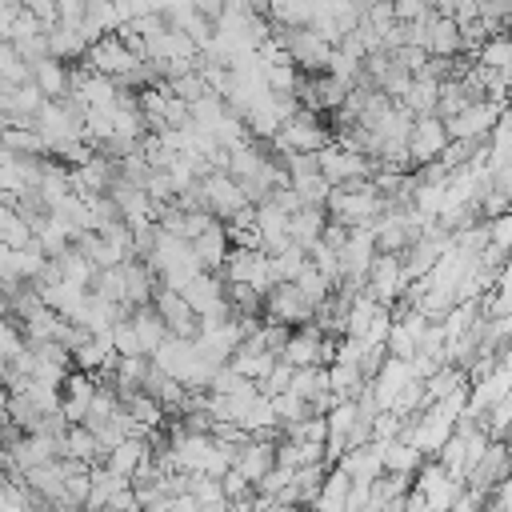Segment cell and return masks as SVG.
<instances>
[{"label": "cell", "instance_id": "10", "mask_svg": "<svg viewBox=\"0 0 512 512\" xmlns=\"http://www.w3.org/2000/svg\"><path fill=\"white\" fill-rule=\"evenodd\" d=\"M32 84L40 88L44 100H64L72 92V68L56 56H40L32 60Z\"/></svg>", "mask_w": 512, "mask_h": 512}, {"label": "cell", "instance_id": "20", "mask_svg": "<svg viewBox=\"0 0 512 512\" xmlns=\"http://www.w3.org/2000/svg\"><path fill=\"white\" fill-rule=\"evenodd\" d=\"M272 412H276V420H280V428H284V424H296V420L312 416L316 408H312V404H308L300 392H292V388H288V392L272 396Z\"/></svg>", "mask_w": 512, "mask_h": 512}, {"label": "cell", "instance_id": "22", "mask_svg": "<svg viewBox=\"0 0 512 512\" xmlns=\"http://www.w3.org/2000/svg\"><path fill=\"white\" fill-rule=\"evenodd\" d=\"M108 336H112V348H116V356H148L128 316H120V320L112 324V332H108Z\"/></svg>", "mask_w": 512, "mask_h": 512}, {"label": "cell", "instance_id": "15", "mask_svg": "<svg viewBox=\"0 0 512 512\" xmlns=\"http://www.w3.org/2000/svg\"><path fill=\"white\" fill-rule=\"evenodd\" d=\"M324 224H328V208L304 204L300 212H292V220H288V232H292V240H296L300 248H312V244L320 240Z\"/></svg>", "mask_w": 512, "mask_h": 512}, {"label": "cell", "instance_id": "2", "mask_svg": "<svg viewBox=\"0 0 512 512\" xmlns=\"http://www.w3.org/2000/svg\"><path fill=\"white\" fill-rule=\"evenodd\" d=\"M408 288V276H404V252H376L368 276H364V292L376 300V304H396Z\"/></svg>", "mask_w": 512, "mask_h": 512}, {"label": "cell", "instance_id": "3", "mask_svg": "<svg viewBox=\"0 0 512 512\" xmlns=\"http://www.w3.org/2000/svg\"><path fill=\"white\" fill-rule=\"evenodd\" d=\"M316 316V308L304 300V292L296 288V280H280L264 292V324H288L300 328Z\"/></svg>", "mask_w": 512, "mask_h": 512}, {"label": "cell", "instance_id": "13", "mask_svg": "<svg viewBox=\"0 0 512 512\" xmlns=\"http://www.w3.org/2000/svg\"><path fill=\"white\" fill-rule=\"evenodd\" d=\"M132 328H136V336H140V344H144V352L152 356L172 332H168V324L160 320V312H156V304H140V308H132Z\"/></svg>", "mask_w": 512, "mask_h": 512}, {"label": "cell", "instance_id": "1", "mask_svg": "<svg viewBox=\"0 0 512 512\" xmlns=\"http://www.w3.org/2000/svg\"><path fill=\"white\" fill-rule=\"evenodd\" d=\"M336 136H332V124H328V116L324 112H316V108H296L280 128H276V136H272V144L288 156V152H320L324 144H332Z\"/></svg>", "mask_w": 512, "mask_h": 512}, {"label": "cell", "instance_id": "17", "mask_svg": "<svg viewBox=\"0 0 512 512\" xmlns=\"http://www.w3.org/2000/svg\"><path fill=\"white\" fill-rule=\"evenodd\" d=\"M420 464H424V452H420L416 444H408L404 436H396V440H388V444H384V472L416 476V472H420Z\"/></svg>", "mask_w": 512, "mask_h": 512}, {"label": "cell", "instance_id": "7", "mask_svg": "<svg viewBox=\"0 0 512 512\" xmlns=\"http://www.w3.org/2000/svg\"><path fill=\"white\" fill-rule=\"evenodd\" d=\"M152 304H156V312H160V320L168 324L172 336H184V340H196L200 336V312L184 300V292L160 284L156 296H152Z\"/></svg>", "mask_w": 512, "mask_h": 512}, {"label": "cell", "instance_id": "6", "mask_svg": "<svg viewBox=\"0 0 512 512\" xmlns=\"http://www.w3.org/2000/svg\"><path fill=\"white\" fill-rule=\"evenodd\" d=\"M448 124L432 112V116H416L412 120V132H408V160H412V168H420V164H432V160H440V152L448 148Z\"/></svg>", "mask_w": 512, "mask_h": 512}, {"label": "cell", "instance_id": "5", "mask_svg": "<svg viewBox=\"0 0 512 512\" xmlns=\"http://www.w3.org/2000/svg\"><path fill=\"white\" fill-rule=\"evenodd\" d=\"M504 108L508 104H500V100H472L464 112H456L452 120H444L448 124V136L452 140H488V132L496 128V120L504 116Z\"/></svg>", "mask_w": 512, "mask_h": 512}, {"label": "cell", "instance_id": "24", "mask_svg": "<svg viewBox=\"0 0 512 512\" xmlns=\"http://www.w3.org/2000/svg\"><path fill=\"white\" fill-rule=\"evenodd\" d=\"M200 512H236V508H232V504H228V500H220V504H204V508H200Z\"/></svg>", "mask_w": 512, "mask_h": 512}, {"label": "cell", "instance_id": "12", "mask_svg": "<svg viewBox=\"0 0 512 512\" xmlns=\"http://www.w3.org/2000/svg\"><path fill=\"white\" fill-rule=\"evenodd\" d=\"M144 460H148V436H128V440H120L116 448H108V456H104V464H108L112 472L128 476V480L140 472Z\"/></svg>", "mask_w": 512, "mask_h": 512}, {"label": "cell", "instance_id": "9", "mask_svg": "<svg viewBox=\"0 0 512 512\" xmlns=\"http://www.w3.org/2000/svg\"><path fill=\"white\" fill-rule=\"evenodd\" d=\"M276 440H280V436H248V440L240 444L232 468H236L244 480H252V488H256V480H264V476L276 468Z\"/></svg>", "mask_w": 512, "mask_h": 512}, {"label": "cell", "instance_id": "19", "mask_svg": "<svg viewBox=\"0 0 512 512\" xmlns=\"http://www.w3.org/2000/svg\"><path fill=\"white\" fill-rule=\"evenodd\" d=\"M0 80L8 84H32V64L20 56L12 40H0Z\"/></svg>", "mask_w": 512, "mask_h": 512}, {"label": "cell", "instance_id": "8", "mask_svg": "<svg viewBox=\"0 0 512 512\" xmlns=\"http://www.w3.org/2000/svg\"><path fill=\"white\" fill-rule=\"evenodd\" d=\"M508 472H512V440H496V436H492L488 452H484L480 464L464 476V484H468V488H480V492L492 496V488H496Z\"/></svg>", "mask_w": 512, "mask_h": 512}, {"label": "cell", "instance_id": "21", "mask_svg": "<svg viewBox=\"0 0 512 512\" xmlns=\"http://www.w3.org/2000/svg\"><path fill=\"white\" fill-rule=\"evenodd\" d=\"M304 264H308V248L288 244L284 252H276V256H272V280H276V284H280V280H296Z\"/></svg>", "mask_w": 512, "mask_h": 512}, {"label": "cell", "instance_id": "23", "mask_svg": "<svg viewBox=\"0 0 512 512\" xmlns=\"http://www.w3.org/2000/svg\"><path fill=\"white\" fill-rule=\"evenodd\" d=\"M488 248L508 260V252H512V208L488 220Z\"/></svg>", "mask_w": 512, "mask_h": 512}, {"label": "cell", "instance_id": "18", "mask_svg": "<svg viewBox=\"0 0 512 512\" xmlns=\"http://www.w3.org/2000/svg\"><path fill=\"white\" fill-rule=\"evenodd\" d=\"M296 288L304 292V300H308L312 308H320V304H324V300L332 296L336 280H332V276H324V272H320V268H316V264L308 260V264L300 268V276H296Z\"/></svg>", "mask_w": 512, "mask_h": 512}, {"label": "cell", "instance_id": "14", "mask_svg": "<svg viewBox=\"0 0 512 512\" xmlns=\"http://www.w3.org/2000/svg\"><path fill=\"white\" fill-rule=\"evenodd\" d=\"M348 492H352V476H348L340 464H332L328 476H324V484H320V496H316L312 512H344Z\"/></svg>", "mask_w": 512, "mask_h": 512}, {"label": "cell", "instance_id": "4", "mask_svg": "<svg viewBox=\"0 0 512 512\" xmlns=\"http://www.w3.org/2000/svg\"><path fill=\"white\" fill-rule=\"evenodd\" d=\"M200 204H204L216 220H232L240 208H248V196L240 192V184H236L224 168H212V172L200 180Z\"/></svg>", "mask_w": 512, "mask_h": 512}, {"label": "cell", "instance_id": "16", "mask_svg": "<svg viewBox=\"0 0 512 512\" xmlns=\"http://www.w3.org/2000/svg\"><path fill=\"white\" fill-rule=\"evenodd\" d=\"M472 60L480 68H492V72H512V32H492L476 52Z\"/></svg>", "mask_w": 512, "mask_h": 512}, {"label": "cell", "instance_id": "11", "mask_svg": "<svg viewBox=\"0 0 512 512\" xmlns=\"http://www.w3.org/2000/svg\"><path fill=\"white\" fill-rule=\"evenodd\" d=\"M192 252H196V260H200V268L204 272H224V260H228V252H232V240H228V228H224V220H216L208 232H200L196 240H192Z\"/></svg>", "mask_w": 512, "mask_h": 512}]
</instances>
